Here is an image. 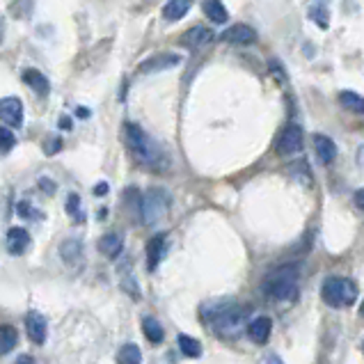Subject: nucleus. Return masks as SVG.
Masks as SVG:
<instances>
[{"instance_id":"obj_28","label":"nucleus","mask_w":364,"mask_h":364,"mask_svg":"<svg viewBox=\"0 0 364 364\" xmlns=\"http://www.w3.org/2000/svg\"><path fill=\"white\" fill-rule=\"evenodd\" d=\"M0 140H3V154H10L14 149V144H16V137L14 133L10 131L7 126L0 128Z\"/></svg>"},{"instance_id":"obj_20","label":"nucleus","mask_w":364,"mask_h":364,"mask_svg":"<svg viewBox=\"0 0 364 364\" xmlns=\"http://www.w3.org/2000/svg\"><path fill=\"white\" fill-rule=\"evenodd\" d=\"M193 7V0H170V3L163 7V19L168 21H179L190 12Z\"/></svg>"},{"instance_id":"obj_16","label":"nucleus","mask_w":364,"mask_h":364,"mask_svg":"<svg viewBox=\"0 0 364 364\" xmlns=\"http://www.w3.org/2000/svg\"><path fill=\"white\" fill-rule=\"evenodd\" d=\"M23 83L28 85L30 90H34V94H39V97H46V94L50 92L48 78L41 72H37V69H25V72H23Z\"/></svg>"},{"instance_id":"obj_14","label":"nucleus","mask_w":364,"mask_h":364,"mask_svg":"<svg viewBox=\"0 0 364 364\" xmlns=\"http://www.w3.org/2000/svg\"><path fill=\"white\" fill-rule=\"evenodd\" d=\"M271 332H273V321L268 316H257L252 323L248 325V335L255 344H266Z\"/></svg>"},{"instance_id":"obj_25","label":"nucleus","mask_w":364,"mask_h":364,"mask_svg":"<svg viewBox=\"0 0 364 364\" xmlns=\"http://www.w3.org/2000/svg\"><path fill=\"white\" fill-rule=\"evenodd\" d=\"M117 362L119 364H137V362H142V353L135 344H126V346H121L119 349Z\"/></svg>"},{"instance_id":"obj_29","label":"nucleus","mask_w":364,"mask_h":364,"mask_svg":"<svg viewBox=\"0 0 364 364\" xmlns=\"http://www.w3.org/2000/svg\"><path fill=\"white\" fill-rule=\"evenodd\" d=\"M78 209H81V197H78L76 193H72V195L67 197V213H69V215H74V218L81 220L83 215L78 213Z\"/></svg>"},{"instance_id":"obj_23","label":"nucleus","mask_w":364,"mask_h":364,"mask_svg":"<svg viewBox=\"0 0 364 364\" xmlns=\"http://www.w3.org/2000/svg\"><path fill=\"white\" fill-rule=\"evenodd\" d=\"M16 344H19V332H16L14 325H3V332H0V353L10 355Z\"/></svg>"},{"instance_id":"obj_24","label":"nucleus","mask_w":364,"mask_h":364,"mask_svg":"<svg viewBox=\"0 0 364 364\" xmlns=\"http://www.w3.org/2000/svg\"><path fill=\"white\" fill-rule=\"evenodd\" d=\"M177 344H179V351L184 355H188V358H199V355H202V344H199L197 339H193V337L179 335Z\"/></svg>"},{"instance_id":"obj_36","label":"nucleus","mask_w":364,"mask_h":364,"mask_svg":"<svg viewBox=\"0 0 364 364\" xmlns=\"http://www.w3.org/2000/svg\"><path fill=\"white\" fill-rule=\"evenodd\" d=\"M76 112H78V117H83V119H85V117H90V110H88V108H83V106L78 108Z\"/></svg>"},{"instance_id":"obj_17","label":"nucleus","mask_w":364,"mask_h":364,"mask_svg":"<svg viewBox=\"0 0 364 364\" xmlns=\"http://www.w3.org/2000/svg\"><path fill=\"white\" fill-rule=\"evenodd\" d=\"M121 250H124V241H121V236L117 231H110L106 234V236H101L99 241V252L103 257H108V259H115L121 255Z\"/></svg>"},{"instance_id":"obj_6","label":"nucleus","mask_w":364,"mask_h":364,"mask_svg":"<svg viewBox=\"0 0 364 364\" xmlns=\"http://www.w3.org/2000/svg\"><path fill=\"white\" fill-rule=\"evenodd\" d=\"M302 147H305V133H302V128L298 124H289V126H284V131L280 133V137H277L275 151H277V156L287 159V156L300 154Z\"/></svg>"},{"instance_id":"obj_8","label":"nucleus","mask_w":364,"mask_h":364,"mask_svg":"<svg viewBox=\"0 0 364 364\" xmlns=\"http://www.w3.org/2000/svg\"><path fill=\"white\" fill-rule=\"evenodd\" d=\"M220 39L234 46H250L257 41V32L245 23H236V25H229V28L220 34Z\"/></svg>"},{"instance_id":"obj_7","label":"nucleus","mask_w":364,"mask_h":364,"mask_svg":"<svg viewBox=\"0 0 364 364\" xmlns=\"http://www.w3.org/2000/svg\"><path fill=\"white\" fill-rule=\"evenodd\" d=\"M213 41H215V32L211 28H206V25H195V28L184 32V37H181V46L188 48V50H202L206 46H211Z\"/></svg>"},{"instance_id":"obj_10","label":"nucleus","mask_w":364,"mask_h":364,"mask_svg":"<svg viewBox=\"0 0 364 364\" xmlns=\"http://www.w3.org/2000/svg\"><path fill=\"white\" fill-rule=\"evenodd\" d=\"M166 248H168V234H156L147 243V268L149 271L159 268V264L163 262V255H166Z\"/></svg>"},{"instance_id":"obj_13","label":"nucleus","mask_w":364,"mask_h":364,"mask_svg":"<svg viewBox=\"0 0 364 364\" xmlns=\"http://www.w3.org/2000/svg\"><path fill=\"white\" fill-rule=\"evenodd\" d=\"M314 149H316V156H318V161L323 163V166H330V163H335L337 159V144L332 137H328L323 133H316L314 137Z\"/></svg>"},{"instance_id":"obj_9","label":"nucleus","mask_w":364,"mask_h":364,"mask_svg":"<svg viewBox=\"0 0 364 364\" xmlns=\"http://www.w3.org/2000/svg\"><path fill=\"white\" fill-rule=\"evenodd\" d=\"M0 117L7 126L21 128L23 126V101L16 97H5L0 101Z\"/></svg>"},{"instance_id":"obj_5","label":"nucleus","mask_w":364,"mask_h":364,"mask_svg":"<svg viewBox=\"0 0 364 364\" xmlns=\"http://www.w3.org/2000/svg\"><path fill=\"white\" fill-rule=\"evenodd\" d=\"M172 204V197L168 195V190L163 188H151L142 195V211L140 218L144 220V224H156L163 215H168Z\"/></svg>"},{"instance_id":"obj_19","label":"nucleus","mask_w":364,"mask_h":364,"mask_svg":"<svg viewBox=\"0 0 364 364\" xmlns=\"http://www.w3.org/2000/svg\"><path fill=\"white\" fill-rule=\"evenodd\" d=\"M60 257H62L65 264H76L83 259V243L78 238H67L60 245Z\"/></svg>"},{"instance_id":"obj_31","label":"nucleus","mask_w":364,"mask_h":364,"mask_svg":"<svg viewBox=\"0 0 364 364\" xmlns=\"http://www.w3.org/2000/svg\"><path fill=\"white\" fill-rule=\"evenodd\" d=\"M108 190H110V186L106 184V181H99L97 188H94V195H97V197H103V195H108Z\"/></svg>"},{"instance_id":"obj_34","label":"nucleus","mask_w":364,"mask_h":364,"mask_svg":"<svg viewBox=\"0 0 364 364\" xmlns=\"http://www.w3.org/2000/svg\"><path fill=\"white\" fill-rule=\"evenodd\" d=\"M58 126L65 128V131H72V128H74V121H72V117H60Z\"/></svg>"},{"instance_id":"obj_3","label":"nucleus","mask_w":364,"mask_h":364,"mask_svg":"<svg viewBox=\"0 0 364 364\" xmlns=\"http://www.w3.org/2000/svg\"><path fill=\"white\" fill-rule=\"evenodd\" d=\"M248 307L245 305H236L231 300H222L215 302L213 311H204V318L213 325L215 335H234L241 330L243 321L248 318Z\"/></svg>"},{"instance_id":"obj_33","label":"nucleus","mask_w":364,"mask_h":364,"mask_svg":"<svg viewBox=\"0 0 364 364\" xmlns=\"http://www.w3.org/2000/svg\"><path fill=\"white\" fill-rule=\"evenodd\" d=\"M353 202H355V206H358L360 211H364V188H362V190H358V193H355Z\"/></svg>"},{"instance_id":"obj_1","label":"nucleus","mask_w":364,"mask_h":364,"mask_svg":"<svg viewBox=\"0 0 364 364\" xmlns=\"http://www.w3.org/2000/svg\"><path fill=\"white\" fill-rule=\"evenodd\" d=\"M124 135H126L128 149H131L135 159L140 161V163H144V166H149L154 170H166L170 166L168 154L163 151L161 147L156 144L151 137L142 131L140 126L133 124V121L124 124Z\"/></svg>"},{"instance_id":"obj_15","label":"nucleus","mask_w":364,"mask_h":364,"mask_svg":"<svg viewBox=\"0 0 364 364\" xmlns=\"http://www.w3.org/2000/svg\"><path fill=\"white\" fill-rule=\"evenodd\" d=\"M30 245V234L23 227H12L7 231V250L12 255H23Z\"/></svg>"},{"instance_id":"obj_22","label":"nucleus","mask_w":364,"mask_h":364,"mask_svg":"<svg viewBox=\"0 0 364 364\" xmlns=\"http://www.w3.org/2000/svg\"><path fill=\"white\" fill-rule=\"evenodd\" d=\"M142 330H144V337L151 344H161L163 337H166V330H163V325L154 316H144L142 318Z\"/></svg>"},{"instance_id":"obj_32","label":"nucleus","mask_w":364,"mask_h":364,"mask_svg":"<svg viewBox=\"0 0 364 364\" xmlns=\"http://www.w3.org/2000/svg\"><path fill=\"white\" fill-rule=\"evenodd\" d=\"M60 147H62V140H60V137H55V140H50V142L46 144V154H55V151H60Z\"/></svg>"},{"instance_id":"obj_26","label":"nucleus","mask_w":364,"mask_h":364,"mask_svg":"<svg viewBox=\"0 0 364 364\" xmlns=\"http://www.w3.org/2000/svg\"><path fill=\"white\" fill-rule=\"evenodd\" d=\"M309 19L311 21H316L318 28H328L330 25V12H328V7L323 3H314V5H309Z\"/></svg>"},{"instance_id":"obj_37","label":"nucleus","mask_w":364,"mask_h":364,"mask_svg":"<svg viewBox=\"0 0 364 364\" xmlns=\"http://www.w3.org/2000/svg\"><path fill=\"white\" fill-rule=\"evenodd\" d=\"M360 314L364 316V300H362V305H360Z\"/></svg>"},{"instance_id":"obj_4","label":"nucleus","mask_w":364,"mask_h":364,"mask_svg":"<svg viewBox=\"0 0 364 364\" xmlns=\"http://www.w3.org/2000/svg\"><path fill=\"white\" fill-rule=\"evenodd\" d=\"M321 296L330 307H351L358 300V284H355L351 277H342V275H332L328 277L321 287Z\"/></svg>"},{"instance_id":"obj_21","label":"nucleus","mask_w":364,"mask_h":364,"mask_svg":"<svg viewBox=\"0 0 364 364\" xmlns=\"http://www.w3.org/2000/svg\"><path fill=\"white\" fill-rule=\"evenodd\" d=\"M339 103H342L346 110L355 112V115H364V97H362V94H358V92L344 90L339 94Z\"/></svg>"},{"instance_id":"obj_11","label":"nucleus","mask_w":364,"mask_h":364,"mask_svg":"<svg viewBox=\"0 0 364 364\" xmlns=\"http://www.w3.org/2000/svg\"><path fill=\"white\" fill-rule=\"evenodd\" d=\"M179 55L175 53H163V55H154L149 60H144V62L137 67V72L140 74H156V72H163V69H172L179 65Z\"/></svg>"},{"instance_id":"obj_2","label":"nucleus","mask_w":364,"mask_h":364,"mask_svg":"<svg viewBox=\"0 0 364 364\" xmlns=\"http://www.w3.org/2000/svg\"><path fill=\"white\" fill-rule=\"evenodd\" d=\"M298 275H300V266L298 264L280 266L277 271H273L271 275H268V280L264 284V293L268 298L280 300V302L296 300L298 293H300Z\"/></svg>"},{"instance_id":"obj_27","label":"nucleus","mask_w":364,"mask_h":364,"mask_svg":"<svg viewBox=\"0 0 364 364\" xmlns=\"http://www.w3.org/2000/svg\"><path fill=\"white\" fill-rule=\"evenodd\" d=\"M16 213L21 215V218H44V213L41 211H37V209H32V206L28 204V202H19L16 204Z\"/></svg>"},{"instance_id":"obj_12","label":"nucleus","mask_w":364,"mask_h":364,"mask_svg":"<svg viewBox=\"0 0 364 364\" xmlns=\"http://www.w3.org/2000/svg\"><path fill=\"white\" fill-rule=\"evenodd\" d=\"M25 330H28V337L34 342V344H44L46 342V318L39 314V311H30L28 316H25Z\"/></svg>"},{"instance_id":"obj_35","label":"nucleus","mask_w":364,"mask_h":364,"mask_svg":"<svg viewBox=\"0 0 364 364\" xmlns=\"http://www.w3.org/2000/svg\"><path fill=\"white\" fill-rule=\"evenodd\" d=\"M16 362H19V364H34V358H28V355H19Z\"/></svg>"},{"instance_id":"obj_30","label":"nucleus","mask_w":364,"mask_h":364,"mask_svg":"<svg viewBox=\"0 0 364 364\" xmlns=\"http://www.w3.org/2000/svg\"><path fill=\"white\" fill-rule=\"evenodd\" d=\"M39 188H41V193H46V195H55L58 193V184L53 179H46V177L39 179Z\"/></svg>"},{"instance_id":"obj_18","label":"nucleus","mask_w":364,"mask_h":364,"mask_svg":"<svg viewBox=\"0 0 364 364\" xmlns=\"http://www.w3.org/2000/svg\"><path fill=\"white\" fill-rule=\"evenodd\" d=\"M202 10H204L206 19L213 21V23H218V25L229 21V12H227V7L222 5V0H204Z\"/></svg>"}]
</instances>
